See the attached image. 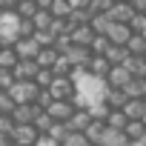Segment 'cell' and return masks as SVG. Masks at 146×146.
<instances>
[{
	"mask_svg": "<svg viewBox=\"0 0 146 146\" xmlns=\"http://www.w3.org/2000/svg\"><path fill=\"white\" fill-rule=\"evenodd\" d=\"M69 75H72V80H75V98H72L75 106H92V103L106 98V89H109L106 78L89 72L86 66H72Z\"/></svg>",
	"mask_w": 146,
	"mask_h": 146,
	"instance_id": "cell-1",
	"label": "cell"
},
{
	"mask_svg": "<svg viewBox=\"0 0 146 146\" xmlns=\"http://www.w3.org/2000/svg\"><path fill=\"white\" fill-rule=\"evenodd\" d=\"M20 37V15L15 9H0V46H12Z\"/></svg>",
	"mask_w": 146,
	"mask_h": 146,
	"instance_id": "cell-2",
	"label": "cell"
},
{
	"mask_svg": "<svg viewBox=\"0 0 146 146\" xmlns=\"http://www.w3.org/2000/svg\"><path fill=\"white\" fill-rule=\"evenodd\" d=\"M9 92H12V98H15L17 103H32V100L37 98L40 86L35 83V78H15V83L9 86Z\"/></svg>",
	"mask_w": 146,
	"mask_h": 146,
	"instance_id": "cell-3",
	"label": "cell"
},
{
	"mask_svg": "<svg viewBox=\"0 0 146 146\" xmlns=\"http://www.w3.org/2000/svg\"><path fill=\"white\" fill-rule=\"evenodd\" d=\"M49 89H52L54 98H75V80H72V75H54Z\"/></svg>",
	"mask_w": 146,
	"mask_h": 146,
	"instance_id": "cell-4",
	"label": "cell"
},
{
	"mask_svg": "<svg viewBox=\"0 0 146 146\" xmlns=\"http://www.w3.org/2000/svg\"><path fill=\"white\" fill-rule=\"evenodd\" d=\"M103 35L109 37V43H120V46H126V40L132 37V26H129V23H120V20H112V23L106 26Z\"/></svg>",
	"mask_w": 146,
	"mask_h": 146,
	"instance_id": "cell-5",
	"label": "cell"
},
{
	"mask_svg": "<svg viewBox=\"0 0 146 146\" xmlns=\"http://www.w3.org/2000/svg\"><path fill=\"white\" fill-rule=\"evenodd\" d=\"M37 126L35 123H15L12 129V143H37Z\"/></svg>",
	"mask_w": 146,
	"mask_h": 146,
	"instance_id": "cell-6",
	"label": "cell"
},
{
	"mask_svg": "<svg viewBox=\"0 0 146 146\" xmlns=\"http://www.w3.org/2000/svg\"><path fill=\"white\" fill-rule=\"evenodd\" d=\"M129 137L123 129H115V126H103L100 137H98V146H126Z\"/></svg>",
	"mask_w": 146,
	"mask_h": 146,
	"instance_id": "cell-7",
	"label": "cell"
},
{
	"mask_svg": "<svg viewBox=\"0 0 146 146\" xmlns=\"http://www.w3.org/2000/svg\"><path fill=\"white\" fill-rule=\"evenodd\" d=\"M46 112H49L54 120H69V115L75 112V103H72V98H54Z\"/></svg>",
	"mask_w": 146,
	"mask_h": 146,
	"instance_id": "cell-8",
	"label": "cell"
},
{
	"mask_svg": "<svg viewBox=\"0 0 146 146\" xmlns=\"http://www.w3.org/2000/svg\"><path fill=\"white\" fill-rule=\"evenodd\" d=\"M106 15H109L112 20L129 23V20H132V15H135V9H132V3H129V0H112V6L106 9Z\"/></svg>",
	"mask_w": 146,
	"mask_h": 146,
	"instance_id": "cell-9",
	"label": "cell"
},
{
	"mask_svg": "<svg viewBox=\"0 0 146 146\" xmlns=\"http://www.w3.org/2000/svg\"><path fill=\"white\" fill-rule=\"evenodd\" d=\"M129 78H132V72H129L123 63H112V69L106 72V83H109V86H117V89H123V86L129 83Z\"/></svg>",
	"mask_w": 146,
	"mask_h": 146,
	"instance_id": "cell-10",
	"label": "cell"
},
{
	"mask_svg": "<svg viewBox=\"0 0 146 146\" xmlns=\"http://www.w3.org/2000/svg\"><path fill=\"white\" fill-rule=\"evenodd\" d=\"M12 46H15L17 57H35V54H37V49H40V43L35 40V35H23V37H17Z\"/></svg>",
	"mask_w": 146,
	"mask_h": 146,
	"instance_id": "cell-11",
	"label": "cell"
},
{
	"mask_svg": "<svg viewBox=\"0 0 146 146\" xmlns=\"http://www.w3.org/2000/svg\"><path fill=\"white\" fill-rule=\"evenodd\" d=\"M63 54L72 60V66H86V63H89V57H92V49H89V46H83V43H72Z\"/></svg>",
	"mask_w": 146,
	"mask_h": 146,
	"instance_id": "cell-12",
	"label": "cell"
},
{
	"mask_svg": "<svg viewBox=\"0 0 146 146\" xmlns=\"http://www.w3.org/2000/svg\"><path fill=\"white\" fill-rule=\"evenodd\" d=\"M37 112H40V106H37L35 100H32V103H17V106L12 109V117H15V123H32Z\"/></svg>",
	"mask_w": 146,
	"mask_h": 146,
	"instance_id": "cell-13",
	"label": "cell"
},
{
	"mask_svg": "<svg viewBox=\"0 0 146 146\" xmlns=\"http://www.w3.org/2000/svg\"><path fill=\"white\" fill-rule=\"evenodd\" d=\"M123 132H126L129 143H137V140L143 137V132H146V123H143V117H129V120H126V126H123Z\"/></svg>",
	"mask_w": 146,
	"mask_h": 146,
	"instance_id": "cell-14",
	"label": "cell"
},
{
	"mask_svg": "<svg viewBox=\"0 0 146 146\" xmlns=\"http://www.w3.org/2000/svg\"><path fill=\"white\" fill-rule=\"evenodd\" d=\"M123 89L129 98H146V75H132Z\"/></svg>",
	"mask_w": 146,
	"mask_h": 146,
	"instance_id": "cell-15",
	"label": "cell"
},
{
	"mask_svg": "<svg viewBox=\"0 0 146 146\" xmlns=\"http://www.w3.org/2000/svg\"><path fill=\"white\" fill-rule=\"evenodd\" d=\"M112 109H123L126 106V100H129V95H126V89H117V86H109L106 89V98H103Z\"/></svg>",
	"mask_w": 146,
	"mask_h": 146,
	"instance_id": "cell-16",
	"label": "cell"
},
{
	"mask_svg": "<svg viewBox=\"0 0 146 146\" xmlns=\"http://www.w3.org/2000/svg\"><path fill=\"white\" fill-rule=\"evenodd\" d=\"M86 69H89V72H95V75H100V78H106V72L112 69V63H109V57H106V54H92V57H89V63H86Z\"/></svg>",
	"mask_w": 146,
	"mask_h": 146,
	"instance_id": "cell-17",
	"label": "cell"
},
{
	"mask_svg": "<svg viewBox=\"0 0 146 146\" xmlns=\"http://www.w3.org/2000/svg\"><path fill=\"white\" fill-rule=\"evenodd\" d=\"M57 46H40L37 49V54H35V60H37V66H54V60H57Z\"/></svg>",
	"mask_w": 146,
	"mask_h": 146,
	"instance_id": "cell-18",
	"label": "cell"
},
{
	"mask_svg": "<svg viewBox=\"0 0 146 146\" xmlns=\"http://www.w3.org/2000/svg\"><path fill=\"white\" fill-rule=\"evenodd\" d=\"M123 112H126V117H143L146 115V98H129Z\"/></svg>",
	"mask_w": 146,
	"mask_h": 146,
	"instance_id": "cell-19",
	"label": "cell"
},
{
	"mask_svg": "<svg viewBox=\"0 0 146 146\" xmlns=\"http://www.w3.org/2000/svg\"><path fill=\"white\" fill-rule=\"evenodd\" d=\"M60 146H92V140L86 137V132H78V129H69Z\"/></svg>",
	"mask_w": 146,
	"mask_h": 146,
	"instance_id": "cell-20",
	"label": "cell"
},
{
	"mask_svg": "<svg viewBox=\"0 0 146 146\" xmlns=\"http://www.w3.org/2000/svg\"><path fill=\"white\" fill-rule=\"evenodd\" d=\"M123 66L132 72V75H146V54H129L123 60Z\"/></svg>",
	"mask_w": 146,
	"mask_h": 146,
	"instance_id": "cell-21",
	"label": "cell"
},
{
	"mask_svg": "<svg viewBox=\"0 0 146 146\" xmlns=\"http://www.w3.org/2000/svg\"><path fill=\"white\" fill-rule=\"evenodd\" d=\"M103 54L109 57V63H123V60H126L132 52H129L126 46H120V43H109V49H106Z\"/></svg>",
	"mask_w": 146,
	"mask_h": 146,
	"instance_id": "cell-22",
	"label": "cell"
},
{
	"mask_svg": "<svg viewBox=\"0 0 146 146\" xmlns=\"http://www.w3.org/2000/svg\"><path fill=\"white\" fill-rule=\"evenodd\" d=\"M17 60H20V57H17L15 46H0V69H15Z\"/></svg>",
	"mask_w": 146,
	"mask_h": 146,
	"instance_id": "cell-23",
	"label": "cell"
},
{
	"mask_svg": "<svg viewBox=\"0 0 146 146\" xmlns=\"http://www.w3.org/2000/svg\"><path fill=\"white\" fill-rule=\"evenodd\" d=\"M126 49H129L132 54H143V52H146V37H143L140 32H132V37L126 40Z\"/></svg>",
	"mask_w": 146,
	"mask_h": 146,
	"instance_id": "cell-24",
	"label": "cell"
},
{
	"mask_svg": "<svg viewBox=\"0 0 146 146\" xmlns=\"http://www.w3.org/2000/svg\"><path fill=\"white\" fill-rule=\"evenodd\" d=\"M126 112L123 109H109V115H106V126H115V129H123L126 126Z\"/></svg>",
	"mask_w": 146,
	"mask_h": 146,
	"instance_id": "cell-25",
	"label": "cell"
},
{
	"mask_svg": "<svg viewBox=\"0 0 146 146\" xmlns=\"http://www.w3.org/2000/svg\"><path fill=\"white\" fill-rule=\"evenodd\" d=\"M49 12H52L54 17H69V15H72V3H69V0H52Z\"/></svg>",
	"mask_w": 146,
	"mask_h": 146,
	"instance_id": "cell-26",
	"label": "cell"
},
{
	"mask_svg": "<svg viewBox=\"0 0 146 146\" xmlns=\"http://www.w3.org/2000/svg\"><path fill=\"white\" fill-rule=\"evenodd\" d=\"M52 12L49 9H37L35 15H32V20H35V29H49V23H52Z\"/></svg>",
	"mask_w": 146,
	"mask_h": 146,
	"instance_id": "cell-27",
	"label": "cell"
},
{
	"mask_svg": "<svg viewBox=\"0 0 146 146\" xmlns=\"http://www.w3.org/2000/svg\"><path fill=\"white\" fill-rule=\"evenodd\" d=\"M103 126H106V120H98V117H92V123H89V126H86L83 132H86V137H89L92 143H98V137H100Z\"/></svg>",
	"mask_w": 146,
	"mask_h": 146,
	"instance_id": "cell-28",
	"label": "cell"
},
{
	"mask_svg": "<svg viewBox=\"0 0 146 146\" xmlns=\"http://www.w3.org/2000/svg\"><path fill=\"white\" fill-rule=\"evenodd\" d=\"M32 123L37 126V132H46V129H49V126L54 123V117H52V115H49L46 109H40V112L35 115V120H32Z\"/></svg>",
	"mask_w": 146,
	"mask_h": 146,
	"instance_id": "cell-29",
	"label": "cell"
},
{
	"mask_svg": "<svg viewBox=\"0 0 146 146\" xmlns=\"http://www.w3.org/2000/svg\"><path fill=\"white\" fill-rule=\"evenodd\" d=\"M17 106V100L12 98V92L9 89H0V112H6V115H12V109Z\"/></svg>",
	"mask_w": 146,
	"mask_h": 146,
	"instance_id": "cell-30",
	"label": "cell"
},
{
	"mask_svg": "<svg viewBox=\"0 0 146 146\" xmlns=\"http://www.w3.org/2000/svg\"><path fill=\"white\" fill-rule=\"evenodd\" d=\"M15 12H17L20 17H32V15L37 12V3H35V0H17V6H15Z\"/></svg>",
	"mask_w": 146,
	"mask_h": 146,
	"instance_id": "cell-31",
	"label": "cell"
},
{
	"mask_svg": "<svg viewBox=\"0 0 146 146\" xmlns=\"http://www.w3.org/2000/svg\"><path fill=\"white\" fill-rule=\"evenodd\" d=\"M89 49H92V54H103V52L109 49V37H106V35H95L92 43H89Z\"/></svg>",
	"mask_w": 146,
	"mask_h": 146,
	"instance_id": "cell-32",
	"label": "cell"
},
{
	"mask_svg": "<svg viewBox=\"0 0 146 146\" xmlns=\"http://www.w3.org/2000/svg\"><path fill=\"white\" fill-rule=\"evenodd\" d=\"M52 69H54V75H69V72H72V60H69V57H66V54H63V52H60V54H57V60H54V66H52Z\"/></svg>",
	"mask_w": 146,
	"mask_h": 146,
	"instance_id": "cell-33",
	"label": "cell"
},
{
	"mask_svg": "<svg viewBox=\"0 0 146 146\" xmlns=\"http://www.w3.org/2000/svg\"><path fill=\"white\" fill-rule=\"evenodd\" d=\"M52 100H54V95H52V89H49V86H46V89H40V92H37V98H35V103H37L40 109H49V103H52Z\"/></svg>",
	"mask_w": 146,
	"mask_h": 146,
	"instance_id": "cell-34",
	"label": "cell"
},
{
	"mask_svg": "<svg viewBox=\"0 0 146 146\" xmlns=\"http://www.w3.org/2000/svg\"><path fill=\"white\" fill-rule=\"evenodd\" d=\"M135 12H146V0H129Z\"/></svg>",
	"mask_w": 146,
	"mask_h": 146,
	"instance_id": "cell-35",
	"label": "cell"
},
{
	"mask_svg": "<svg viewBox=\"0 0 146 146\" xmlns=\"http://www.w3.org/2000/svg\"><path fill=\"white\" fill-rule=\"evenodd\" d=\"M69 3H72V9H86L92 0H69Z\"/></svg>",
	"mask_w": 146,
	"mask_h": 146,
	"instance_id": "cell-36",
	"label": "cell"
},
{
	"mask_svg": "<svg viewBox=\"0 0 146 146\" xmlns=\"http://www.w3.org/2000/svg\"><path fill=\"white\" fill-rule=\"evenodd\" d=\"M35 3H37V9H49V6H52V0H35Z\"/></svg>",
	"mask_w": 146,
	"mask_h": 146,
	"instance_id": "cell-37",
	"label": "cell"
},
{
	"mask_svg": "<svg viewBox=\"0 0 146 146\" xmlns=\"http://www.w3.org/2000/svg\"><path fill=\"white\" fill-rule=\"evenodd\" d=\"M135 146H146V132H143V137H140V140H137Z\"/></svg>",
	"mask_w": 146,
	"mask_h": 146,
	"instance_id": "cell-38",
	"label": "cell"
},
{
	"mask_svg": "<svg viewBox=\"0 0 146 146\" xmlns=\"http://www.w3.org/2000/svg\"><path fill=\"white\" fill-rule=\"evenodd\" d=\"M143 123H146V115H143Z\"/></svg>",
	"mask_w": 146,
	"mask_h": 146,
	"instance_id": "cell-39",
	"label": "cell"
},
{
	"mask_svg": "<svg viewBox=\"0 0 146 146\" xmlns=\"http://www.w3.org/2000/svg\"><path fill=\"white\" fill-rule=\"evenodd\" d=\"M143 54H146V52H143Z\"/></svg>",
	"mask_w": 146,
	"mask_h": 146,
	"instance_id": "cell-40",
	"label": "cell"
}]
</instances>
